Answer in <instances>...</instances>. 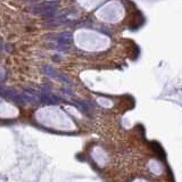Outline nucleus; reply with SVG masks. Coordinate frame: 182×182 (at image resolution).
<instances>
[{"instance_id": "1", "label": "nucleus", "mask_w": 182, "mask_h": 182, "mask_svg": "<svg viewBox=\"0 0 182 182\" xmlns=\"http://www.w3.org/2000/svg\"><path fill=\"white\" fill-rule=\"evenodd\" d=\"M38 99H39V101L46 104V105H54V104H58L61 101V99L58 98L57 96H54V94H49V92L40 94Z\"/></svg>"}]
</instances>
